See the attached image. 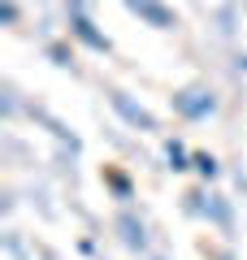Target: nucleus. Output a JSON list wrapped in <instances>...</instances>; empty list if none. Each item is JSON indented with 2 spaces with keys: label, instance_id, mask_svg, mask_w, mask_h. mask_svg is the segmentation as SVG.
<instances>
[{
  "label": "nucleus",
  "instance_id": "1",
  "mask_svg": "<svg viewBox=\"0 0 247 260\" xmlns=\"http://www.w3.org/2000/svg\"><path fill=\"white\" fill-rule=\"evenodd\" d=\"M169 104H174V113H178L182 121H204V117L217 113V95H212V87H204V83L178 87V91L169 95Z\"/></svg>",
  "mask_w": 247,
  "mask_h": 260
},
{
  "label": "nucleus",
  "instance_id": "2",
  "mask_svg": "<svg viewBox=\"0 0 247 260\" xmlns=\"http://www.w3.org/2000/svg\"><path fill=\"white\" fill-rule=\"evenodd\" d=\"M104 95H109V109L117 113V117L126 121L130 130H156V117H152V113H147L143 104L135 100V95H126V91H121V87H109V91H104Z\"/></svg>",
  "mask_w": 247,
  "mask_h": 260
},
{
  "label": "nucleus",
  "instance_id": "3",
  "mask_svg": "<svg viewBox=\"0 0 247 260\" xmlns=\"http://www.w3.org/2000/svg\"><path fill=\"white\" fill-rule=\"evenodd\" d=\"M130 13H135L143 26H156V30H174L178 26V13L165 5V0H121Z\"/></svg>",
  "mask_w": 247,
  "mask_h": 260
},
{
  "label": "nucleus",
  "instance_id": "4",
  "mask_svg": "<svg viewBox=\"0 0 247 260\" xmlns=\"http://www.w3.org/2000/svg\"><path fill=\"white\" fill-rule=\"evenodd\" d=\"M70 39H78V44L91 48V52H109V48H113V39L104 35V30L96 26L82 9H70Z\"/></svg>",
  "mask_w": 247,
  "mask_h": 260
},
{
  "label": "nucleus",
  "instance_id": "5",
  "mask_svg": "<svg viewBox=\"0 0 247 260\" xmlns=\"http://www.w3.org/2000/svg\"><path fill=\"white\" fill-rule=\"evenodd\" d=\"M113 230H117V239H121V247H126V251H135V256H143V251H147V225L139 221L135 213H117Z\"/></svg>",
  "mask_w": 247,
  "mask_h": 260
},
{
  "label": "nucleus",
  "instance_id": "6",
  "mask_svg": "<svg viewBox=\"0 0 247 260\" xmlns=\"http://www.w3.org/2000/svg\"><path fill=\"white\" fill-rule=\"evenodd\" d=\"M187 200H191V213H204L208 217L212 225H221V230H230V221H234V217H230V204L226 200H221V195H204V191H195V195H187Z\"/></svg>",
  "mask_w": 247,
  "mask_h": 260
},
{
  "label": "nucleus",
  "instance_id": "7",
  "mask_svg": "<svg viewBox=\"0 0 247 260\" xmlns=\"http://www.w3.org/2000/svg\"><path fill=\"white\" fill-rule=\"evenodd\" d=\"M104 186H109L117 200H130L135 195V186H130V178L121 174V169H113V165H104Z\"/></svg>",
  "mask_w": 247,
  "mask_h": 260
},
{
  "label": "nucleus",
  "instance_id": "8",
  "mask_svg": "<svg viewBox=\"0 0 247 260\" xmlns=\"http://www.w3.org/2000/svg\"><path fill=\"white\" fill-rule=\"evenodd\" d=\"M191 169L204 178V182H212V178L221 174V160L212 156V152H191Z\"/></svg>",
  "mask_w": 247,
  "mask_h": 260
},
{
  "label": "nucleus",
  "instance_id": "9",
  "mask_svg": "<svg viewBox=\"0 0 247 260\" xmlns=\"http://www.w3.org/2000/svg\"><path fill=\"white\" fill-rule=\"evenodd\" d=\"M165 160H169V169H174V174L191 169V152H187V148H182L178 139H169V143H165Z\"/></svg>",
  "mask_w": 247,
  "mask_h": 260
},
{
  "label": "nucleus",
  "instance_id": "10",
  "mask_svg": "<svg viewBox=\"0 0 247 260\" xmlns=\"http://www.w3.org/2000/svg\"><path fill=\"white\" fill-rule=\"evenodd\" d=\"M48 56H52L56 65H70V61H74V56H70V48H65V44H48Z\"/></svg>",
  "mask_w": 247,
  "mask_h": 260
},
{
  "label": "nucleus",
  "instance_id": "11",
  "mask_svg": "<svg viewBox=\"0 0 247 260\" xmlns=\"http://www.w3.org/2000/svg\"><path fill=\"white\" fill-rule=\"evenodd\" d=\"M0 22H5V26H13V22H18V5H13V0H5V5H0Z\"/></svg>",
  "mask_w": 247,
  "mask_h": 260
},
{
  "label": "nucleus",
  "instance_id": "12",
  "mask_svg": "<svg viewBox=\"0 0 247 260\" xmlns=\"http://www.w3.org/2000/svg\"><path fill=\"white\" fill-rule=\"evenodd\" d=\"M65 5H70V9H82V0H65Z\"/></svg>",
  "mask_w": 247,
  "mask_h": 260
},
{
  "label": "nucleus",
  "instance_id": "13",
  "mask_svg": "<svg viewBox=\"0 0 247 260\" xmlns=\"http://www.w3.org/2000/svg\"><path fill=\"white\" fill-rule=\"evenodd\" d=\"M152 260H161V256H152Z\"/></svg>",
  "mask_w": 247,
  "mask_h": 260
}]
</instances>
